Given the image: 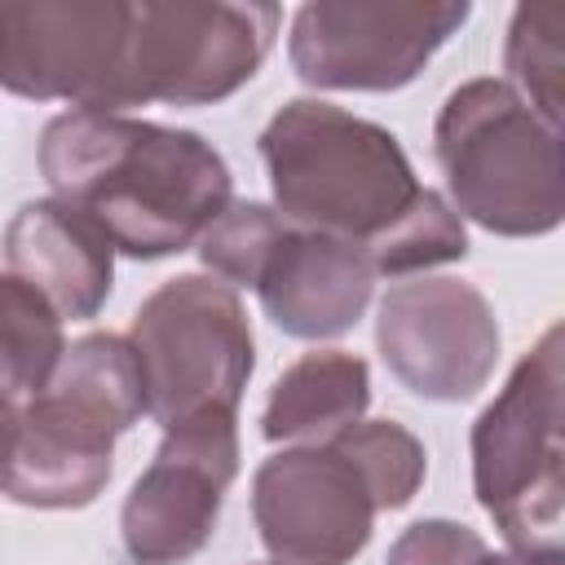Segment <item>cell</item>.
Returning a JSON list of instances; mask_svg holds the SVG:
<instances>
[{
	"label": "cell",
	"instance_id": "6da1fadb",
	"mask_svg": "<svg viewBox=\"0 0 565 565\" xmlns=\"http://www.w3.org/2000/svg\"><path fill=\"white\" fill-rule=\"evenodd\" d=\"M274 207L296 225L340 238L375 274L411 278L468 256L463 216L419 185L402 141L344 106L296 97L260 132Z\"/></svg>",
	"mask_w": 565,
	"mask_h": 565
},
{
	"label": "cell",
	"instance_id": "7a4b0ae2",
	"mask_svg": "<svg viewBox=\"0 0 565 565\" xmlns=\"http://www.w3.org/2000/svg\"><path fill=\"white\" fill-rule=\"evenodd\" d=\"M40 177L137 260L199 247L234 203L230 163L212 141L106 110L53 115L40 132Z\"/></svg>",
	"mask_w": 565,
	"mask_h": 565
},
{
	"label": "cell",
	"instance_id": "3957f363",
	"mask_svg": "<svg viewBox=\"0 0 565 565\" xmlns=\"http://www.w3.org/2000/svg\"><path fill=\"white\" fill-rule=\"evenodd\" d=\"M433 154L463 221L499 238H539L565 225V128L508 79L459 84L437 110Z\"/></svg>",
	"mask_w": 565,
	"mask_h": 565
},
{
	"label": "cell",
	"instance_id": "277c9868",
	"mask_svg": "<svg viewBox=\"0 0 565 565\" xmlns=\"http://www.w3.org/2000/svg\"><path fill=\"white\" fill-rule=\"evenodd\" d=\"M472 494L508 547H565V318L472 424Z\"/></svg>",
	"mask_w": 565,
	"mask_h": 565
},
{
	"label": "cell",
	"instance_id": "5b68a950",
	"mask_svg": "<svg viewBox=\"0 0 565 565\" xmlns=\"http://www.w3.org/2000/svg\"><path fill=\"white\" fill-rule=\"evenodd\" d=\"M150 419L168 433L199 415H238L256 366V340L238 287L216 274H177L132 313Z\"/></svg>",
	"mask_w": 565,
	"mask_h": 565
},
{
	"label": "cell",
	"instance_id": "8992f818",
	"mask_svg": "<svg viewBox=\"0 0 565 565\" xmlns=\"http://www.w3.org/2000/svg\"><path fill=\"white\" fill-rule=\"evenodd\" d=\"M282 13L230 0H141L119 79V115L132 106H216L269 57Z\"/></svg>",
	"mask_w": 565,
	"mask_h": 565
},
{
	"label": "cell",
	"instance_id": "52a82bcc",
	"mask_svg": "<svg viewBox=\"0 0 565 565\" xmlns=\"http://www.w3.org/2000/svg\"><path fill=\"white\" fill-rule=\"evenodd\" d=\"M468 13L463 0H313L291 18L287 57L313 88L393 93L433 62Z\"/></svg>",
	"mask_w": 565,
	"mask_h": 565
},
{
	"label": "cell",
	"instance_id": "ba28073f",
	"mask_svg": "<svg viewBox=\"0 0 565 565\" xmlns=\"http://www.w3.org/2000/svg\"><path fill=\"white\" fill-rule=\"evenodd\" d=\"M128 31V0H4L0 84L13 97L119 115Z\"/></svg>",
	"mask_w": 565,
	"mask_h": 565
},
{
	"label": "cell",
	"instance_id": "9c48e42d",
	"mask_svg": "<svg viewBox=\"0 0 565 565\" xmlns=\"http://www.w3.org/2000/svg\"><path fill=\"white\" fill-rule=\"evenodd\" d=\"M375 349L384 366L424 402L477 397L499 362V318L481 287L463 278L393 282L375 313Z\"/></svg>",
	"mask_w": 565,
	"mask_h": 565
},
{
	"label": "cell",
	"instance_id": "30bf717a",
	"mask_svg": "<svg viewBox=\"0 0 565 565\" xmlns=\"http://www.w3.org/2000/svg\"><path fill=\"white\" fill-rule=\"evenodd\" d=\"M238 477V415H199L163 433L150 468L132 481L119 539L132 565H181L199 556Z\"/></svg>",
	"mask_w": 565,
	"mask_h": 565
},
{
	"label": "cell",
	"instance_id": "8fae6325",
	"mask_svg": "<svg viewBox=\"0 0 565 565\" xmlns=\"http://www.w3.org/2000/svg\"><path fill=\"white\" fill-rule=\"evenodd\" d=\"M252 516L274 565H349L380 503L340 446H287L256 468Z\"/></svg>",
	"mask_w": 565,
	"mask_h": 565
},
{
	"label": "cell",
	"instance_id": "7c38bea8",
	"mask_svg": "<svg viewBox=\"0 0 565 565\" xmlns=\"http://www.w3.org/2000/svg\"><path fill=\"white\" fill-rule=\"evenodd\" d=\"M119 424L66 388L4 406V494L22 508H88L115 472Z\"/></svg>",
	"mask_w": 565,
	"mask_h": 565
},
{
	"label": "cell",
	"instance_id": "4fadbf2b",
	"mask_svg": "<svg viewBox=\"0 0 565 565\" xmlns=\"http://www.w3.org/2000/svg\"><path fill=\"white\" fill-rule=\"evenodd\" d=\"M375 278L380 274L366 252L291 225L274 247L256 296L278 331L296 340H335L366 313Z\"/></svg>",
	"mask_w": 565,
	"mask_h": 565
},
{
	"label": "cell",
	"instance_id": "5bb4252c",
	"mask_svg": "<svg viewBox=\"0 0 565 565\" xmlns=\"http://www.w3.org/2000/svg\"><path fill=\"white\" fill-rule=\"evenodd\" d=\"M4 274L44 291L62 318H97L115 287V243L71 203H22L4 230Z\"/></svg>",
	"mask_w": 565,
	"mask_h": 565
},
{
	"label": "cell",
	"instance_id": "9a60e30c",
	"mask_svg": "<svg viewBox=\"0 0 565 565\" xmlns=\"http://www.w3.org/2000/svg\"><path fill=\"white\" fill-rule=\"evenodd\" d=\"M371 406V371L349 349H313L296 358L269 388L260 433L274 446H331Z\"/></svg>",
	"mask_w": 565,
	"mask_h": 565
},
{
	"label": "cell",
	"instance_id": "2e32d148",
	"mask_svg": "<svg viewBox=\"0 0 565 565\" xmlns=\"http://www.w3.org/2000/svg\"><path fill=\"white\" fill-rule=\"evenodd\" d=\"M66 358L62 340V313L57 305L35 291L31 282L4 274L0 278V384H4V406L40 397L57 366Z\"/></svg>",
	"mask_w": 565,
	"mask_h": 565
},
{
	"label": "cell",
	"instance_id": "e0dca14e",
	"mask_svg": "<svg viewBox=\"0 0 565 565\" xmlns=\"http://www.w3.org/2000/svg\"><path fill=\"white\" fill-rule=\"evenodd\" d=\"M503 79L556 128H565V0H525L508 18Z\"/></svg>",
	"mask_w": 565,
	"mask_h": 565
},
{
	"label": "cell",
	"instance_id": "ac0fdd59",
	"mask_svg": "<svg viewBox=\"0 0 565 565\" xmlns=\"http://www.w3.org/2000/svg\"><path fill=\"white\" fill-rule=\"evenodd\" d=\"M53 388H66L75 397H84L88 406H97L102 415H110L119 424V433H128L141 415H150L146 406V380H141V362L128 335H110V331H93L79 335L57 375Z\"/></svg>",
	"mask_w": 565,
	"mask_h": 565
},
{
	"label": "cell",
	"instance_id": "d6986e66",
	"mask_svg": "<svg viewBox=\"0 0 565 565\" xmlns=\"http://www.w3.org/2000/svg\"><path fill=\"white\" fill-rule=\"evenodd\" d=\"M331 446H340L358 463V472L366 477L380 512L406 508L419 494L424 477H428L424 441L406 424H397V419H362L344 437H335Z\"/></svg>",
	"mask_w": 565,
	"mask_h": 565
},
{
	"label": "cell",
	"instance_id": "ffe728a7",
	"mask_svg": "<svg viewBox=\"0 0 565 565\" xmlns=\"http://www.w3.org/2000/svg\"><path fill=\"white\" fill-rule=\"evenodd\" d=\"M291 230V221L274 207V203H256V199H234L221 221L199 238V260L230 287H252L260 282L274 247L282 243V234Z\"/></svg>",
	"mask_w": 565,
	"mask_h": 565
},
{
	"label": "cell",
	"instance_id": "44dd1931",
	"mask_svg": "<svg viewBox=\"0 0 565 565\" xmlns=\"http://www.w3.org/2000/svg\"><path fill=\"white\" fill-rule=\"evenodd\" d=\"M486 539L459 521L433 516V521H415L397 534V543L388 547L384 565H481L486 561Z\"/></svg>",
	"mask_w": 565,
	"mask_h": 565
},
{
	"label": "cell",
	"instance_id": "7402d4cb",
	"mask_svg": "<svg viewBox=\"0 0 565 565\" xmlns=\"http://www.w3.org/2000/svg\"><path fill=\"white\" fill-rule=\"evenodd\" d=\"M481 565H565V547H508V552H486Z\"/></svg>",
	"mask_w": 565,
	"mask_h": 565
},
{
	"label": "cell",
	"instance_id": "603a6c76",
	"mask_svg": "<svg viewBox=\"0 0 565 565\" xmlns=\"http://www.w3.org/2000/svg\"><path fill=\"white\" fill-rule=\"evenodd\" d=\"M269 565H274V561H269Z\"/></svg>",
	"mask_w": 565,
	"mask_h": 565
}]
</instances>
